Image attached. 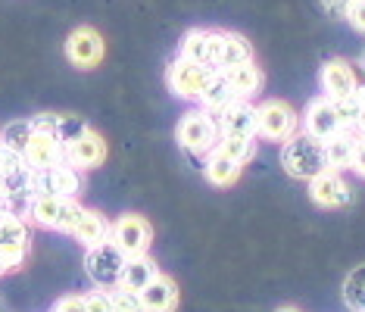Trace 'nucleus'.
<instances>
[{
	"mask_svg": "<svg viewBox=\"0 0 365 312\" xmlns=\"http://www.w3.org/2000/svg\"><path fill=\"white\" fill-rule=\"evenodd\" d=\"M281 166H284V172L290 178H297V182H312L315 175L328 172L325 144L303 135V131H297L290 141L281 144Z\"/></svg>",
	"mask_w": 365,
	"mask_h": 312,
	"instance_id": "1",
	"label": "nucleus"
},
{
	"mask_svg": "<svg viewBox=\"0 0 365 312\" xmlns=\"http://www.w3.org/2000/svg\"><path fill=\"white\" fill-rule=\"evenodd\" d=\"M300 131V113L281 97H265L256 103V141L284 144Z\"/></svg>",
	"mask_w": 365,
	"mask_h": 312,
	"instance_id": "2",
	"label": "nucleus"
},
{
	"mask_svg": "<svg viewBox=\"0 0 365 312\" xmlns=\"http://www.w3.org/2000/svg\"><path fill=\"white\" fill-rule=\"evenodd\" d=\"M175 141L187 156H206L219 147V125L206 110H187L175 125Z\"/></svg>",
	"mask_w": 365,
	"mask_h": 312,
	"instance_id": "3",
	"label": "nucleus"
},
{
	"mask_svg": "<svg viewBox=\"0 0 365 312\" xmlns=\"http://www.w3.org/2000/svg\"><path fill=\"white\" fill-rule=\"evenodd\" d=\"M81 212L78 200H66V197H31V203L26 207L22 216L29 219V225L47 228V232H63L69 234Z\"/></svg>",
	"mask_w": 365,
	"mask_h": 312,
	"instance_id": "4",
	"label": "nucleus"
},
{
	"mask_svg": "<svg viewBox=\"0 0 365 312\" xmlns=\"http://www.w3.org/2000/svg\"><path fill=\"white\" fill-rule=\"evenodd\" d=\"M29 247H31L29 219L22 212H6L0 219V259H4L6 272H19L26 266Z\"/></svg>",
	"mask_w": 365,
	"mask_h": 312,
	"instance_id": "5",
	"label": "nucleus"
},
{
	"mask_svg": "<svg viewBox=\"0 0 365 312\" xmlns=\"http://www.w3.org/2000/svg\"><path fill=\"white\" fill-rule=\"evenodd\" d=\"M125 253L115 247L113 241H103L97 247L85 250V272L101 291H113L122 278V269H125Z\"/></svg>",
	"mask_w": 365,
	"mask_h": 312,
	"instance_id": "6",
	"label": "nucleus"
},
{
	"mask_svg": "<svg viewBox=\"0 0 365 312\" xmlns=\"http://www.w3.org/2000/svg\"><path fill=\"white\" fill-rule=\"evenodd\" d=\"M110 241L119 247L125 256H147L153 247V225L138 212H122L119 219L113 222Z\"/></svg>",
	"mask_w": 365,
	"mask_h": 312,
	"instance_id": "7",
	"label": "nucleus"
},
{
	"mask_svg": "<svg viewBox=\"0 0 365 312\" xmlns=\"http://www.w3.org/2000/svg\"><path fill=\"white\" fill-rule=\"evenodd\" d=\"M81 187H85V178L69 162L31 172V197H66V200H78Z\"/></svg>",
	"mask_w": 365,
	"mask_h": 312,
	"instance_id": "8",
	"label": "nucleus"
},
{
	"mask_svg": "<svg viewBox=\"0 0 365 312\" xmlns=\"http://www.w3.org/2000/svg\"><path fill=\"white\" fill-rule=\"evenodd\" d=\"M106 56V44L103 35L91 26H78L76 31H69L66 38V60L76 69H97Z\"/></svg>",
	"mask_w": 365,
	"mask_h": 312,
	"instance_id": "9",
	"label": "nucleus"
},
{
	"mask_svg": "<svg viewBox=\"0 0 365 312\" xmlns=\"http://www.w3.org/2000/svg\"><path fill=\"white\" fill-rule=\"evenodd\" d=\"M212 69H206V66H194L187 60H172L169 69H165V85H169V91L181 97V100H200L206 81H210Z\"/></svg>",
	"mask_w": 365,
	"mask_h": 312,
	"instance_id": "10",
	"label": "nucleus"
},
{
	"mask_svg": "<svg viewBox=\"0 0 365 312\" xmlns=\"http://www.w3.org/2000/svg\"><path fill=\"white\" fill-rule=\"evenodd\" d=\"M300 131L315 137V141H322V144H325L328 137H334L337 131H344L340 116H337V103L328 100V97H315V100H309L303 110V116H300Z\"/></svg>",
	"mask_w": 365,
	"mask_h": 312,
	"instance_id": "11",
	"label": "nucleus"
},
{
	"mask_svg": "<svg viewBox=\"0 0 365 312\" xmlns=\"http://www.w3.org/2000/svg\"><path fill=\"white\" fill-rule=\"evenodd\" d=\"M219 47H222V28H190V31H185V38L178 41V60L215 69Z\"/></svg>",
	"mask_w": 365,
	"mask_h": 312,
	"instance_id": "12",
	"label": "nucleus"
},
{
	"mask_svg": "<svg viewBox=\"0 0 365 312\" xmlns=\"http://www.w3.org/2000/svg\"><path fill=\"white\" fill-rule=\"evenodd\" d=\"M309 184V200L322 209H340V207H350L353 203V187L344 178V172H322L315 175Z\"/></svg>",
	"mask_w": 365,
	"mask_h": 312,
	"instance_id": "13",
	"label": "nucleus"
},
{
	"mask_svg": "<svg viewBox=\"0 0 365 312\" xmlns=\"http://www.w3.org/2000/svg\"><path fill=\"white\" fill-rule=\"evenodd\" d=\"M106 153H110V147H106L103 135L101 131H94L91 125L81 131L76 141L66 144V162H69L72 169H78V172H91V169L103 166Z\"/></svg>",
	"mask_w": 365,
	"mask_h": 312,
	"instance_id": "14",
	"label": "nucleus"
},
{
	"mask_svg": "<svg viewBox=\"0 0 365 312\" xmlns=\"http://www.w3.org/2000/svg\"><path fill=\"white\" fill-rule=\"evenodd\" d=\"M319 85H322V97H328V100H344V97H350L356 88L362 85L359 76H356V69L346 60H328L322 66L319 72Z\"/></svg>",
	"mask_w": 365,
	"mask_h": 312,
	"instance_id": "15",
	"label": "nucleus"
},
{
	"mask_svg": "<svg viewBox=\"0 0 365 312\" xmlns=\"http://www.w3.org/2000/svg\"><path fill=\"white\" fill-rule=\"evenodd\" d=\"M215 125H219V137H256V103L235 100L215 116Z\"/></svg>",
	"mask_w": 365,
	"mask_h": 312,
	"instance_id": "16",
	"label": "nucleus"
},
{
	"mask_svg": "<svg viewBox=\"0 0 365 312\" xmlns=\"http://www.w3.org/2000/svg\"><path fill=\"white\" fill-rule=\"evenodd\" d=\"M110 232H113V222L103 216L101 209H88V207H81L78 212V219H76V225H72V241H78L81 247H97V244H103V241H110Z\"/></svg>",
	"mask_w": 365,
	"mask_h": 312,
	"instance_id": "17",
	"label": "nucleus"
},
{
	"mask_svg": "<svg viewBox=\"0 0 365 312\" xmlns=\"http://www.w3.org/2000/svg\"><path fill=\"white\" fill-rule=\"evenodd\" d=\"M181 303L178 281L169 275H156L150 284L140 291V306L144 312H175Z\"/></svg>",
	"mask_w": 365,
	"mask_h": 312,
	"instance_id": "18",
	"label": "nucleus"
},
{
	"mask_svg": "<svg viewBox=\"0 0 365 312\" xmlns=\"http://www.w3.org/2000/svg\"><path fill=\"white\" fill-rule=\"evenodd\" d=\"M22 160H26V166L31 172H41V169H53L60 166V162H66V147L56 141V137L51 135H31L29 147L22 150Z\"/></svg>",
	"mask_w": 365,
	"mask_h": 312,
	"instance_id": "19",
	"label": "nucleus"
},
{
	"mask_svg": "<svg viewBox=\"0 0 365 312\" xmlns=\"http://www.w3.org/2000/svg\"><path fill=\"white\" fill-rule=\"evenodd\" d=\"M247 63H256L253 44L244 35H237V31H225V28H222V47H219V56H215V69H219V72H231V69L247 66Z\"/></svg>",
	"mask_w": 365,
	"mask_h": 312,
	"instance_id": "20",
	"label": "nucleus"
},
{
	"mask_svg": "<svg viewBox=\"0 0 365 312\" xmlns=\"http://www.w3.org/2000/svg\"><path fill=\"white\" fill-rule=\"evenodd\" d=\"M240 172H244V166L235 162L231 156H225L219 147L203 156V175L212 187H235L240 182Z\"/></svg>",
	"mask_w": 365,
	"mask_h": 312,
	"instance_id": "21",
	"label": "nucleus"
},
{
	"mask_svg": "<svg viewBox=\"0 0 365 312\" xmlns=\"http://www.w3.org/2000/svg\"><path fill=\"white\" fill-rule=\"evenodd\" d=\"M235 100H237V94H235V88H231L228 76H225V72H219V69H212V76H210V81H206L203 94H200V110H206L215 119L222 110H228Z\"/></svg>",
	"mask_w": 365,
	"mask_h": 312,
	"instance_id": "22",
	"label": "nucleus"
},
{
	"mask_svg": "<svg viewBox=\"0 0 365 312\" xmlns=\"http://www.w3.org/2000/svg\"><path fill=\"white\" fill-rule=\"evenodd\" d=\"M356 144H359V135H356V131H350V128H344V131H337L334 137H328V141H325L328 169H331V172H350Z\"/></svg>",
	"mask_w": 365,
	"mask_h": 312,
	"instance_id": "23",
	"label": "nucleus"
},
{
	"mask_svg": "<svg viewBox=\"0 0 365 312\" xmlns=\"http://www.w3.org/2000/svg\"><path fill=\"white\" fill-rule=\"evenodd\" d=\"M156 275H163V272H160V266H156V259L150 256V253H147V256H131V259H125V269H122L119 284L128 287V291H135V293H140Z\"/></svg>",
	"mask_w": 365,
	"mask_h": 312,
	"instance_id": "24",
	"label": "nucleus"
},
{
	"mask_svg": "<svg viewBox=\"0 0 365 312\" xmlns=\"http://www.w3.org/2000/svg\"><path fill=\"white\" fill-rule=\"evenodd\" d=\"M228 81H231V88H235V94H237V100H253L256 94L262 91V69L256 63H247V66H237V69H231L225 72Z\"/></svg>",
	"mask_w": 365,
	"mask_h": 312,
	"instance_id": "25",
	"label": "nucleus"
},
{
	"mask_svg": "<svg viewBox=\"0 0 365 312\" xmlns=\"http://www.w3.org/2000/svg\"><path fill=\"white\" fill-rule=\"evenodd\" d=\"M344 306L350 312H365V266H356L344 278Z\"/></svg>",
	"mask_w": 365,
	"mask_h": 312,
	"instance_id": "26",
	"label": "nucleus"
},
{
	"mask_svg": "<svg viewBox=\"0 0 365 312\" xmlns=\"http://www.w3.org/2000/svg\"><path fill=\"white\" fill-rule=\"evenodd\" d=\"M31 135H35L31 119H13V122H6V125L0 128V144L10 147V150H16V153H22L29 147Z\"/></svg>",
	"mask_w": 365,
	"mask_h": 312,
	"instance_id": "27",
	"label": "nucleus"
},
{
	"mask_svg": "<svg viewBox=\"0 0 365 312\" xmlns=\"http://www.w3.org/2000/svg\"><path fill=\"white\" fill-rule=\"evenodd\" d=\"M362 113H365V85H359L350 97H344V100H337V116H340V125L344 128H350L362 119Z\"/></svg>",
	"mask_w": 365,
	"mask_h": 312,
	"instance_id": "28",
	"label": "nucleus"
},
{
	"mask_svg": "<svg viewBox=\"0 0 365 312\" xmlns=\"http://www.w3.org/2000/svg\"><path fill=\"white\" fill-rule=\"evenodd\" d=\"M219 150L240 166H247L256 156V137H219Z\"/></svg>",
	"mask_w": 365,
	"mask_h": 312,
	"instance_id": "29",
	"label": "nucleus"
},
{
	"mask_svg": "<svg viewBox=\"0 0 365 312\" xmlns=\"http://www.w3.org/2000/svg\"><path fill=\"white\" fill-rule=\"evenodd\" d=\"M85 128H88L85 119H78V116H63V113H56V131H53V137L66 147L69 141H76V137H78Z\"/></svg>",
	"mask_w": 365,
	"mask_h": 312,
	"instance_id": "30",
	"label": "nucleus"
},
{
	"mask_svg": "<svg viewBox=\"0 0 365 312\" xmlns=\"http://www.w3.org/2000/svg\"><path fill=\"white\" fill-rule=\"evenodd\" d=\"M110 300H113V312H144L140 293L128 291V287H122V284H115L110 291Z\"/></svg>",
	"mask_w": 365,
	"mask_h": 312,
	"instance_id": "31",
	"label": "nucleus"
},
{
	"mask_svg": "<svg viewBox=\"0 0 365 312\" xmlns=\"http://www.w3.org/2000/svg\"><path fill=\"white\" fill-rule=\"evenodd\" d=\"M26 169V160H22V153L10 150V147L0 144V175H13V172Z\"/></svg>",
	"mask_w": 365,
	"mask_h": 312,
	"instance_id": "32",
	"label": "nucleus"
},
{
	"mask_svg": "<svg viewBox=\"0 0 365 312\" xmlns=\"http://www.w3.org/2000/svg\"><path fill=\"white\" fill-rule=\"evenodd\" d=\"M81 297H85V312H113L110 291H91L81 293Z\"/></svg>",
	"mask_w": 365,
	"mask_h": 312,
	"instance_id": "33",
	"label": "nucleus"
},
{
	"mask_svg": "<svg viewBox=\"0 0 365 312\" xmlns=\"http://www.w3.org/2000/svg\"><path fill=\"white\" fill-rule=\"evenodd\" d=\"M51 312H85V297L81 293H66L51 306Z\"/></svg>",
	"mask_w": 365,
	"mask_h": 312,
	"instance_id": "34",
	"label": "nucleus"
},
{
	"mask_svg": "<svg viewBox=\"0 0 365 312\" xmlns=\"http://www.w3.org/2000/svg\"><path fill=\"white\" fill-rule=\"evenodd\" d=\"M350 6H353V0H322V10H325L331 19H346Z\"/></svg>",
	"mask_w": 365,
	"mask_h": 312,
	"instance_id": "35",
	"label": "nucleus"
},
{
	"mask_svg": "<svg viewBox=\"0 0 365 312\" xmlns=\"http://www.w3.org/2000/svg\"><path fill=\"white\" fill-rule=\"evenodd\" d=\"M346 22H350L359 35H365V0H353L350 13H346Z\"/></svg>",
	"mask_w": 365,
	"mask_h": 312,
	"instance_id": "36",
	"label": "nucleus"
},
{
	"mask_svg": "<svg viewBox=\"0 0 365 312\" xmlns=\"http://www.w3.org/2000/svg\"><path fill=\"white\" fill-rule=\"evenodd\" d=\"M350 172H356L359 178H365V137H359V144H356V153H353V166Z\"/></svg>",
	"mask_w": 365,
	"mask_h": 312,
	"instance_id": "37",
	"label": "nucleus"
},
{
	"mask_svg": "<svg viewBox=\"0 0 365 312\" xmlns=\"http://www.w3.org/2000/svg\"><path fill=\"white\" fill-rule=\"evenodd\" d=\"M275 312H300L297 306H281V309H275Z\"/></svg>",
	"mask_w": 365,
	"mask_h": 312,
	"instance_id": "38",
	"label": "nucleus"
},
{
	"mask_svg": "<svg viewBox=\"0 0 365 312\" xmlns=\"http://www.w3.org/2000/svg\"><path fill=\"white\" fill-rule=\"evenodd\" d=\"M6 212H10V209H6V207H4V203H0V219H4V216H6Z\"/></svg>",
	"mask_w": 365,
	"mask_h": 312,
	"instance_id": "39",
	"label": "nucleus"
},
{
	"mask_svg": "<svg viewBox=\"0 0 365 312\" xmlns=\"http://www.w3.org/2000/svg\"><path fill=\"white\" fill-rule=\"evenodd\" d=\"M6 275V266H4V259H0V278H4Z\"/></svg>",
	"mask_w": 365,
	"mask_h": 312,
	"instance_id": "40",
	"label": "nucleus"
},
{
	"mask_svg": "<svg viewBox=\"0 0 365 312\" xmlns=\"http://www.w3.org/2000/svg\"><path fill=\"white\" fill-rule=\"evenodd\" d=\"M359 66H362V72H365V51H362V56H359Z\"/></svg>",
	"mask_w": 365,
	"mask_h": 312,
	"instance_id": "41",
	"label": "nucleus"
},
{
	"mask_svg": "<svg viewBox=\"0 0 365 312\" xmlns=\"http://www.w3.org/2000/svg\"><path fill=\"white\" fill-rule=\"evenodd\" d=\"M0 312H6V309H4V303H0Z\"/></svg>",
	"mask_w": 365,
	"mask_h": 312,
	"instance_id": "42",
	"label": "nucleus"
}]
</instances>
